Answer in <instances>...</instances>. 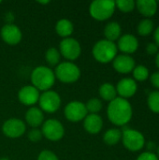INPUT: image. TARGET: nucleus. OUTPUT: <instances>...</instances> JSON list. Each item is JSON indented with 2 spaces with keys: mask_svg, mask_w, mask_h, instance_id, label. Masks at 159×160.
Wrapping results in <instances>:
<instances>
[{
  "mask_svg": "<svg viewBox=\"0 0 159 160\" xmlns=\"http://www.w3.org/2000/svg\"><path fill=\"white\" fill-rule=\"evenodd\" d=\"M133 111L127 99L117 97L109 102L107 107V116L112 124L117 127H125L132 118Z\"/></svg>",
  "mask_w": 159,
  "mask_h": 160,
  "instance_id": "obj_1",
  "label": "nucleus"
},
{
  "mask_svg": "<svg viewBox=\"0 0 159 160\" xmlns=\"http://www.w3.org/2000/svg\"><path fill=\"white\" fill-rule=\"evenodd\" d=\"M30 80L32 85L42 93L48 90H52V86L55 83L56 78L52 68L40 65L36 67L32 70Z\"/></svg>",
  "mask_w": 159,
  "mask_h": 160,
  "instance_id": "obj_2",
  "label": "nucleus"
},
{
  "mask_svg": "<svg viewBox=\"0 0 159 160\" xmlns=\"http://www.w3.org/2000/svg\"><path fill=\"white\" fill-rule=\"evenodd\" d=\"M117 52L118 49L116 44L105 38L97 41L92 49L94 59L101 64H108L110 62H112L113 59L116 57Z\"/></svg>",
  "mask_w": 159,
  "mask_h": 160,
  "instance_id": "obj_3",
  "label": "nucleus"
},
{
  "mask_svg": "<svg viewBox=\"0 0 159 160\" xmlns=\"http://www.w3.org/2000/svg\"><path fill=\"white\" fill-rule=\"evenodd\" d=\"M54 75L56 80L65 84L75 83L82 75L81 68L74 62L63 61L54 68Z\"/></svg>",
  "mask_w": 159,
  "mask_h": 160,
  "instance_id": "obj_4",
  "label": "nucleus"
},
{
  "mask_svg": "<svg viewBox=\"0 0 159 160\" xmlns=\"http://www.w3.org/2000/svg\"><path fill=\"white\" fill-rule=\"evenodd\" d=\"M116 9L115 1L112 0H95L89 5L90 16L99 22L109 20Z\"/></svg>",
  "mask_w": 159,
  "mask_h": 160,
  "instance_id": "obj_5",
  "label": "nucleus"
},
{
  "mask_svg": "<svg viewBox=\"0 0 159 160\" xmlns=\"http://www.w3.org/2000/svg\"><path fill=\"white\" fill-rule=\"evenodd\" d=\"M38 105V108L44 113L46 112L52 114L60 109L62 105V98L57 92L53 90H48L40 94Z\"/></svg>",
  "mask_w": 159,
  "mask_h": 160,
  "instance_id": "obj_6",
  "label": "nucleus"
},
{
  "mask_svg": "<svg viewBox=\"0 0 159 160\" xmlns=\"http://www.w3.org/2000/svg\"><path fill=\"white\" fill-rule=\"evenodd\" d=\"M121 141L124 146L131 152H138L145 145V139L142 133L131 128H124Z\"/></svg>",
  "mask_w": 159,
  "mask_h": 160,
  "instance_id": "obj_7",
  "label": "nucleus"
},
{
  "mask_svg": "<svg viewBox=\"0 0 159 160\" xmlns=\"http://www.w3.org/2000/svg\"><path fill=\"white\" fill-rule=\"evenodd\" d=\"M42 135L48 141L58 142L65 136L64 125L57 119L50 118L44 121L40 128Z\"/></svg>",
  "mask_w": 159,
  "mask_h": 160,
  "instance_id": "obj_8",
  "label": "nucleus"
},
{
  "mask_svg": "<svg viewBox=\"0 0 159 160\" xmlns=\"http://www.w3.org/2000/svg\"><path fill=\"white\" fill-rule=\"evenodd\" d=\"M61 56H63L67 61L73 62L77 60L82 54L81 43L74 38H62L59 43L58 48Z\"/></svg>",
  "mask_w": 159,
  "mask_h": 160,
  "instance_id": "obj_9",
  "label": "nucleus"
},
{
  "mask_svg": "<svg viewBox=\"0 0 159 160\" xmlns=\"http://www.w3.org/2000/svg\"><path fill=\"white\" fill-rule=\"evenodd\" d=\"M88 114L85 103L73 100L68 102L64 108V115L66 119L71 123H79L83 121V119Z\"/></svg>",
  "mask_w": 159,
  "mask_h": 160,
  "instance_id": "obj_10",
  "label": "nucleus"
},
{
  "mask_svg": "<svg viewBox=\"0 0 159 160\" xmlns=\"http://www.w3.org/2000/svg\"><path fill=\"white\" fill-rule=\"evenodd\" d=\"M26 131V124L23 120L16 117L7 119L2 126L3 134L9 139L21 138Z\"/></svg>",
  "mask_w": 159,
  "mask_h": 160,
  "instance_id": "obj_11",
  "label": "nucleus"
},
{
  "mask_svg": "<svg viewBox=\"0 0 159 160\" xmlns=\"http://www.w3.org/2000/svg\"><path fill=\"white\" fill-rule=\"evenodd\" d=\"M0 37L6 44L9 46H16L22 39V32L21 28L14 23H5L0 30Z\"/></svg>",
  "mask_w": 159,
  "mask_h": 160,
  "instance_id": "obj_12",
  "label": "nucleus"
},
{
  "mask_svg": "<svg viewBox=\"0 0 159 160\" xmlns=\"http://www.w3.org/2000/svg\"><path fill=\"white\" fill-rule=\"evenodd\" d=\"M39 97H40V92L32 84L24 85L21 87L20 90L18 91L19 101L22 105L29 108L38 103Z\"/></svg>",
  "mask_w": 159,
  "mask_h": 160,
  "instance_id": "obj_13",
  "label": "nucleus"
},
{
  "mask_svg": "<svg viewBox=\"0 0 159 160\" xmlns=\"http://www.w3.org/2000/svg\"><path fill=\"white\" fill-rule=\"evenodd\" d=\"M112 67L114 70L121 74H127L133 71L136 67L135 60L128 54H117L112 61Z\"/></svg>",
  "mask_w": 159,
  "mask_h": 160,
  "instance_id": "obj_14",
  "label": "nucleus"
},
{
  "mask_svg": "<svg viewBox=\"0 0 159 160\" xmlns=\"http://www.w3.org/2000/svg\"><path fill=\"white\" fill-rule=\"evenodd\" d=\"M115 88L117 95H119V98L127 99L128 98H131L136 94L138 85L135 80L131 78H123L117 82Z\"/></svg>",
  "mask_w": 159,
  "mask_h": 160,
  "instance_id": "obj_15",
  "label": "nucleus"
},
{
  "mask_svg": "<svg viewBox=\"0 0 159 160\" xmlns=\"http://www.w3.org/2000/svg\"><path fill=\"white\" fill-rule=\"evenodd\" d=\"M117 49L124 54H131L135 52L139 48L138 38L131 34H125L120 37L117 43Z\"/></svg>",
  "mask_w": 159,
  "mask_h": 160,
  "instance_id": "obj_16",
  "label": "nucleus"
},
{
  "mask_svg": "<svg viewBox=\"0 0 159 160\" xmlns=\"http://www.w3.org/2000/svg\"><path fill=\"white\" fill-rule=\"evenodd\" d=\"M45 121L44 112L37 106L28 108L24 115V123L32 128H38Z\"/></svg>",
  "mask_w": 159,
  "mask_h": 160,
  "instance_id": "obj_17",
  "label": "nucleus"
},
{
  "mask_svg": "<svg viewBox=\"0 0 159 160\" xmlns=\"http://www.w3.org/2000/svg\"><path fill=\"white\" fill-rule=\"evenodd\" d=\"M82 125L84 130L87 133L91 135H96L98 134L103 128V119L99 114L88 113L83 119Z\"/></svg>",
  "mask_w": 159,
  "mask_h": 160,
  "instance_id": "obj_18",
  "label": "nucleus"
},
{
  "mask_svg": "<svg viewBox=\"0 0 159 160\" xmlns=\"http://www.w3.org/2000/svg\"><path fill=\"white\" fill-rule=\"evenodd\" d=\"M135 3L139 12L148 19L157 13V2L156 0H138Z\"/></svg>",
  "mask_w": 159,
  "mask_h": 160,
  "instance_id": "obj_19",
  "label": "nucleus"
},
{
  "mask_svg": "<svg viewBox=\"0 0 159 160\" xmlns=\"http://www.w3.org/2000/svg\"><path fill=\"white\" fill-rule=\"evenodd\" d=\"M55 32L62 38H70L74 32V24L68 19H66V18L60 19L56 22Z\"/></svg>",
  "mask_w": 159,
  "mask_h": 160,
  "instance_id": "obj_20",
  "label": "nucleus"
},
{
  "mask_svg": "<svg viewBox=\"0 0 159 160\" xmlns=\"http://www.w3.org/2000/svg\"><path fill=\"white\" fill-rule=\"evenodd\" d=\"M103 34L105 39L114 42L120 38L122 34V27L117 22H110L105 25Z\"/></svg>",
  "mask_w": 159,
  "mask_h": 160,
  "instance_id": "obj_21",
  "label": "nucleus"
},
{
  "mask_svg": "<svg viewBox=\"0 0 159 160\" xmlns=\"http://www.w3.org/2000/svg\"><path fill=\"white\" fill-rule=\"evenodd\" d=\"M98 94H99V97L103 100L108 101V102H111L117 98L116 88L113 84L110 82L102 83L98 89Z\"/></svg>",
  "mask_w": 159,
  "mask_h": 160,
  "instance_id": "obj_22",
  "label": "nucleus"
},
{
  "mask_svg": "<svg viewBox=\"0 0 159 160\" xmlns=\"http://www.w3.org/2000/svg\"><path fill=\"white\" fill-rule=\"evenodd\" d=\"M122 140V131L118 128H110L103 135V142L110 146L116 145Z\"/></svg>",
  "mask_w": 159,
  "mask_h": 160,
  "instance_id": "obj_23",
  "label": "nucleus"
},
{
  "mask_svg": "<svg viewBox=\"0 0 159 160\" xmlns=\"http://www.w3.org/2000/svg\"><path fill=\"white\" fill-rule=\"evenodd\" d=\"M45 60L50 67H56L61 63V54L57 48L51 47L45 52Z\"/></svg>",
  "mask_w": 159,
  "mask_h": 160,
  "instance_id": "obj_24",
  "label": "nucleus"
},
{
  "mask_svg": "<svg viewBox=\"0 0 159 160\" xmlns=\"http://www.w3.org/2000/svg\"><path fill=\"white\" fill-rule=\"evenodd\" d=\"M153 30H154V22L152 20H150L148 18L142 20L137 27L138 34L142 37L150 35L153 32Z\"/></svg>",
  "mask_w": 159,
  "mask_h": 160,
  "instance_id": "obj_25",
  "label": "nucleus"
},
{
  "mask_svg": "<svg viewBox=\"0 0 159 160\" xmlns=\"http://www.w3.org/2000/svg\"><path fill=\"white\" fill-rule=\"evenodd\" d=\"M85 107H86L88 113L98 114V112L102 110L103 104H102L101 99H99L97 98H90L85 103Z\"/></svg>",
  "mask_w": 159,
  "mask_h": 160,
  "instance_id": "obj_26",
  "label": "nucleus"
},
{
  "mask_svg": "<svg viewBox=\"0 0 159 160\" xmlns=\"http://www.w3.org/2000/svg\"><path fill=\"white\" fill-rule=\"evenodd\" d=\"M132 72H133L134 79L139 81V82H143V81L147 80L148 77H149V70L143 65L136 66Z\"/></svg>",
  "mask_w": 159,
  "mask_h": 160,
  "instance_id": "obj_27",
  "label": "nucleus"
},
{
  "mask_svg": "<svg viewBox=\"0 0 159 160\" xmlns=\"http://www.w3.org/2000/svg\"><path fill=\"white\" fill-rule=\"evenodd\" d=\"M147 104L153 112L159 113V91H154L150 93L147 99Z\"/></svg>",
  "mask_w": 159,
  "mask_h": 160,
  "instance_id": "obj_28",
  "label": "nucleus"
},
{
  "mask_svg": "<svg viewBox=\"0 0 159 160\" xmlns=\"http://www.w3.org/2000/svg\"><path fill=\"white\" fill-rule=\"evenodd\" d=\"M116 8L122 12H130L136 8V3L133 0H117L115 1Z\"/></svg>",
  "mask_w": 159,
  "mask_h": 160,
  "instance_id": "obj_29",
  "label": "nucleus"
},
{
  "mask_svg": "<svg viewBox=\"0 0 159 160\" xmlns=\"http://www.w3.org/2000/svg\"><path fill=\"white\" fill-rule=\"evenodd\" d=\"M42 138H43V135L39 128H31L29 132L27 133V139L33 143H37L40 142Z\"/></svg>",
  "mask_w": 159,
  "mask_h": 160,
  "instance_id": "obj_30",
  "label": "nucleus"
},
{
  "mask_svg": "<svg viewBox=\"0 0 159 160\" xmlns=\"http://www.w3.org/2000/svg\"><path fill=\"white\" fill-rule=\"evenodd\" d=\"M37 160H60V159H59V158L56 156V154H55V153H53L52 151L48 150V149H44V150H42V151L38 154Z\"/></svg>",
  "mask_w": 159,
  "mask_h": 160,
  "instance_id": "obj_31",
  "label": "nucleus"
},
{
  "mask_svg": "<svg viewBox=\"0 0 159 160\" xmlns=\"http://www.w3.org/2000/svg\"><path fill=\"white\" fill-rule=\"evenodd\" d=\"M136 160H159L158 158L157 157V155L153 152H144V153H142L138 158Z\"/></svg>",
  "mask_w": 159,
  "mask_h": 160,
  "instance_id": "obj_32",
  "label": "nucleus"
},
{
  "mask_svg": "<svg viewBox=\"0 0 159 160\" xmlns=\"http://www.w3.org/2000/svg\"><path fill=\"white\" fill-rule=\"evenodd\" d=\"M146 52L151 54V55H154V54H157L158 52V46L156 44V43H149L146 47Z\"/></svg>",
  "mask_w": 159,
  "mask_h": 160,
  "instance_id": "obj_33",
  "label": "nucleus"
},
{
  "mask_svg": "<svg viewBox=\"0 0 159 160\" xmlns=\"http://www.w3.org/2000/svg\"><path fill=\"white\" fill-rule=\"evenodd\" d=\"M4 19H5V22L7 24H10V23H13V22L15 20V15L12 11H7L5 13Z\"/></svg>",
  "mask_w": 159,
  "mask_h": 160,
  "instance_id": "obj_34",
  "label": "nucleus"
},
{
  "mask_svg": "<svg viewBox=\"0 0 159 160\" xmlns=\"http://www.w3.org/2000/svg\"><path fill=\"white\" fill-rule=\"evenodd\" d=\"M151 82H152L153 86H155L156 88H158L159 89V71L152 74V76H151Z\"/></svg>",
  "mask_w": 159,
  "mask_h": 160,
  "instance_id": "obj_35",
  "label": "nucleus"
},
{
  "mask_svg": "<svg viewBox=\"0 0 159 160\" xmlns=\"http://www.w3.org/2000/svg\"><path fill=\"white\" fill-rule=\"evenodd\" d=\"M154 38H155V43L159 47V26L155 30V34H154Z\"/></svg>",
  "mask_w": 159,
  "mask_h": 160,
  "instance_id": "obj_36",
  "label": "nucleus"
},
{
  "mask_svg": "<svg viewBox=\"0 0 159 160\" xmlns=\"http://www.w3.org/2000/svg\"><path fill=\"white\" fill-rule=\"evenodd\" d=\"M155 147H156V144H155L153 142H148V148H149V150L152 151L153 149H155ZM151 151H150V152H151Z\"/></svg>",
  "mask_w": 159,
  "mask_h": 160,
  "instance_id": "obj_37",
  "label": "nucleus"
},
{
  "mask_svg": "<svg viewBox=\"0 0 159 160\" xmlns=\"http://www.w3.org/2000/svg\"><path fill=\"white\" fill-rule=\"evenodd\" d=\"M156 64H157V67L159 68V51L156 56Z\"/></svg>",
  "mask_w": 159,
  "mask_h": 160,
  "instance_id": "obj_38",
  "label": "nucleus"
},
{
  "mask_svg": "<svg viewBox=\"0 0 159 160\" xmlns=\"http://www.w3.org/2000/svg\"><path fill=\"white\" fill-rule=\"evenodd\" d=\"M38 4H42V5H47L50 3V1H37Z\"/></svg>",
  "mask_w": 159,
  "mask_h": 160,
  "instance_id": "obj_39",
  "label": "nucleus"
},
{
  "mask_svg": "<svg viewBox=\"0 0 159 160\" xmlns=\"http://www.w3.org/2000/svg\"><path fill=\"white\" fill-rule=\"evenodd\" d=\"M0 160H10L9 158H1Z\"/></svg>",
  "mask_w": 159,
  "mask_h": 160,
  "instance_id": "obj_40",
  "label": "nucleus"
},
{
  "mask_svg": "<svg viewBox=\"0 0 159 160\" xmlns=\"http://www.w3.org/2000/svg\"><path fill=\"white\" fill-rule=\"evenodd\" d=\"M157 158H158V159H159V146H158V148H157Z\"/></svg>",
  "mask_w": 159,
  "mask_h": 160,
  "instance_id": "obj_41",
  "label": "nucleus"
},
{
  "mask_svg": "<svg viewBox=\"0 0 159 160\" xmlns=\"http://www.w3.org/2000/svg\"><path fill=\"white\" fill-rule=\"evenodd\" d=\"M1 3H2V1H0V4H1Z\"/></svg>",
  "mask_w": 159,
  "mask_h": 160,
  "instance_id": "obj_42",
  "label": "nucleus"
}]
</instances>
